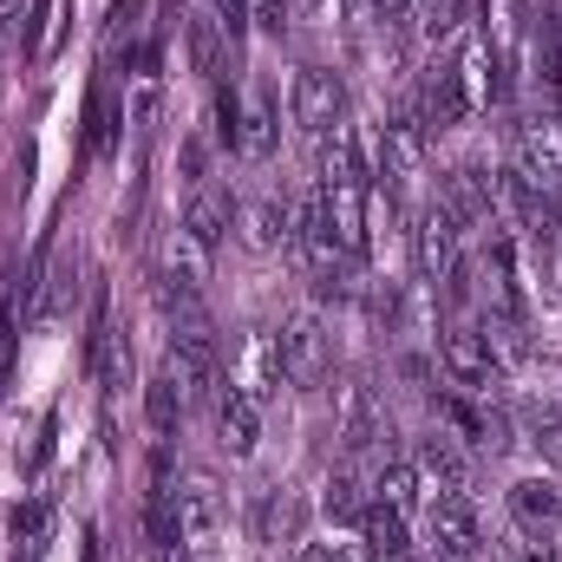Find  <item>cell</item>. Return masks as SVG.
Here are the masks:
<instances>
[{
	"mask_svg": "<svg viewBox=\"0 0 562 562\" xmlns=\"http://www.w3.org/2000/svg\"><path fill=\"white\" fill-rule=\"evenodd\" d=\"M288 562H334V543H301Z\"/></svg>",
	"mask_w": 562,
	"mask_h": 562,
	"instance_id": "836d02e7",
	"label": "cell"
},
{
	"mask_svg": "<svg viewBox=\"0 0 562 562\" xmlns=\"http://www.w3.org/2000/svg\"><path fill=\"white\" fill-rule=\"evenodd\" d=\"M510 562H557V550H550V543H524Z\"/></svg>",
	"mask_w": 562,
	"mask_h": 562,
	"instance_id": "d590c367",
	"label": "cell"
},
{
	"mask_svg": "<svg viewBox=\"0 0 562 562\" xmlns=\"http://www.w3.org/2000/svg\"><path fill=\"white\" fill-rule=\"evenodd\" d=\"M249 13H256L262 33H281L288 26V0H249Z\"/></svg>",
	"mask_w": 562,
	"mask_h": 562,
	"instance_id": "4dcf8cb0",
	"label": "cell"
},
{
	"mask_svg": "<svg viewBox=\"0 0 562 562\" xmlns=\"http://www.w3.org/2000/svg\"><path fill=\"white\" fill-rule=\"evenodd\" d=\"M458 223L438 210V203H425L419 216H413V262H419V281H451V269H458Z\"/></svg>",
	"mask_w": 562,
	"mask_h": 562,
	"instance_id": "8fae6325",
	"label": "cell"
},
{
	"mask_svg": "<svg viewBox=\"0 0 562 562\" xmlns=\"http://www.w3.org/2000/svg\"><path fill=\"white\" fill-rule=\"evenodd\" d=\"M59 7L66 0H33V20H26V33H20V53L40 66L46 53H53V40H59Z\"/></svg>",
	"mask_w": 562,
	"mask_h": 562,
	"instance_id": "484cf974",
	"label": "cell"
},
{
	"mask_svg": "<svg viewBox=\"0 0 562 562\" xmlns=\"http://www.w3.org/2000/svg\"><path fill=\"white\" fill-rule=\"evenodd\" d=\"M276 353H281V380L288 386H321L334 367V340L321 327V314H294L276 327Z\"/></svg>",
	"mask_w": 562,
	"mask_h": 562,
	"instance_id": "8992f818",
	"label": "cell"
},
{
	"mask_svg": "<svg viewBox=\"0 0 562 562\" xmlns=\"http://www.w3.org/2000/svg\"><path fill=\"white\" fill-rule=\"evenodd\" d=\"M504 562H510V557H504Z\"/></svg>",
	"mask_w": 562,
	"mask_h": 562,
	"instance_id": "60d3db41",
	"label": "cell"
},
{
	"mask_svg": "<svg viewBox=\"0 0 562 562\" xmlns=\"http://www.w3.org/2000/svg\"><path fill=\"white\" fill-rule=\"evenodd\" d=\"M425 150H431V132H425L419 105H413V99H400V105L386 112V125H380V177H393V183L419 177Z\"/></svg>",
	"mask_w": 562,
	"mask_h": 562,
	"instance_id": "52a82bcc",
	"label": "cell"
},
{
	"mask_svg": "<svg viewBox=\"0 0 562 562\" xmlns=\"http://www.w3.org/2000/svg\"><path fill=\"white\" fill-rule=\"evenodd\" d=\"M510 510L524 517V524H557L562 517V491L550 477H524L517 491H510Z\"/></svg>",
	"mask_w": 562,
	"mask_h": 562,
	"instance_id": "7402d4cb",
	"label": "cell"
},
{
	"mask_svg": "<svg viewBox=\"0 0 562 562\" xmlns=\"http://www.w3.org/2000/svg\"><path fill=\"white\" fill-rule=\"evenodd\" d=\"M425 543H431V557H445V562H477L484 517H477L471 491H431V504H425Z\"/></svg>",
	"mask_w": 562,
	"mask_h": 562,
	"instance_id": "277c9868",
	"label": "cell"
},
{
	"mask_svg": "<svg viewBox=\"0 0 562 562\" xmlns=\"http://www.w3.org/2000/svg\"><path fill=\"white\" fill-rule=\"evenodd\" d=\"M510 170L530 190H562V119H530L510 144Z\"/></svg>",
	"mask_w": 562,
	"mask_h": 562,
	"instance_id": "ba28073f",
	"label": "cell"
},
{
	"mask_svg": "<svg viewBox=\"0 0 562 562\" xmlns=\"http://www.w3.org/2000/svg\"><path fill=\"white\" fill-rule=\"evenodd\" d=\"M138 13H144V0H119V7H112V26H105V53H119V40H132Z\"/></svg>",
	"mask_w": 562,
	"mask_h": 562,
	"instance_id": "f546056e",
	"label": "cell"
},
{
	"mask_svg": "<svg viewBox=\"0 0 562 562\" xmlns=\"http://www.w3.org/2000/svg\"><path fill=\"white\" fill-rule=\"evenodd\" d=\"M413 464H419V477H425V484H438V491H464V451H458V445H451L445 431L419 438Z\"/></svg>",
	"mask_w": 562,
	"mask_h": 562,
	"instance_id": "44dd1931",
	"label": "cell"
},
{
	"mask_svg": "<svg viewBox=\"0 0 562 562\" xmlns=\"http://www.w3.org/2000/svg\"><path fill=\"white\" fill-rule=\"evenodd\" d=\"M367 491H373L367 464H360V458H347V464L327 477V491H321V510H327L334 524H360V517H367V504H373Z\"/></svg>",
	"mask_w": 562,
	"mask_h": 562,
	"instance_id": "9a60e30c",
	"label": "cell"
},
{
	"mask_svg": "<svg viewBox=\"0 0 562 562\" xmlns=\"http://www.w3.org/2000/svg\"><path fill=\"white\" fill-rule=\"evenodd\" d=\"M419 119H425V132L431 138H445V132H458L477 105H471V92H464V79H458V66H431L419 79Z\"/></svg>",
	"mask_w": 562,
	"mask_h": 562,
	"instance_id": "7c38bea8",
	"label": "cell"
},
{
	"mask_svg": "<svg viewBox=\"0 0 562 562\" xmlns=\"http://www.w3.org/2000/svg\"><path fill=\"white\" fill-rule=\"evenodd\" d=\"M438 360H445L451 386H464V393H497L504 386V353L491 347L484 321H451L438 334Z\"/></svg>",
	"mask_w": 562,
	"mask_h": 562,
	"instance_id": "3957f363",
	"label": "cell"
},
{
	"mask_svg": "<svg viewBox=\"0 0 562 562\" xmlns=\"http://www.w3.org/2000/svg\"><path fill=\"white\" fill-rule=\"evenodd\" d=\"M243 236H249V249H294V210L281 203V196H262V203H249L243 210Z\"/></svg>",
	"mask_w": 562,
	"mask_h": 562,
	"instance_id": "ac0fdd59",
	"label": "cell"
},
{
	"mask_svg": "<svg viewBox=\"0 0 562 562\" xmlns=\"http://www.w3.org/2000/svg\"><path fill=\"white\" fill-rule=\"evenodd\" d=\"M20 537L40 550V537H46V510H40V504H26V510H20Z\"/></svg>",
	"mask_w": 562,
	"mask_h": 562,
	"instance_id": "d6a6232c",
	"label": "cell"
},
{
	"mask_svg": "<svg viewBox=\"0 0 562 562\" xmlns=\"http://www.w3.org/2000/svg\"><path fill=\"white\" fill-rule=\"evenodd\" d=\"M550 13H557V20H562V0H550Z\"/></svg>",
	"mask_w": 562,
	"mask_h": 562,
	"instance_id": "f35d334b",
	"label": "cell"
},
{
	"mask_svg": "<svg viewBox=\"0 0 562 562\" xmlns=\"http://www.w3.org/2000/svg\"><path fill=\"white\" fill-rule=\"evenodd\" d=\"M229 216H236V203H229L223 190H210V183H196L190 203H183V229H190L196 243H210V249L229 236Z\"/></svg>",
	"mask_w": 562,
	"mask_h": 562,
	"instance_id": "d6986e66",
	"label": "cell"
},
{
	"mask_svg": "<svg viewBox=\"0 0 562 562\" xmlns=\"http://www.w3.org/2000/svg\"><path fill=\"white\" fill-rule=\"evenodd\" d=\"M419 491H425L419 464H413V458H400V451L373 471V504H386V510H400V517H413V510H419Z\"/></svg>",
	"mask_w": 562,
	"mask_h": 562,
	"instance_id": "e0dca14e",
	"label": "cell"
},
{
	"mask_svg": "<svg viewBox=\"0 0 562 562\" xmlns=\"http://www.w3.org/2000/svg\"><path fill=\"white\" fill-rule=\"evenodd\" d=\"M413 20H419L425 46H445V40H458V26H464V0H413Z\"/></svg>",
	"mask_w": 562,
	"mask_h": 562,
	"instance_id": "603a6c76",
	"label": "cell"
},
{
	"mask_svg": "<svg viewBox=\"0 0 562 562\" xmlns=\"http://www.w3.org/2000/svg\"><path fill=\"white\" fill-rule=\"evenodd\" d=\"M13 13H20V0H0V40L13 33Z\"/></svg>",
	"mask_w": 562,
	"mask_h": 562,
	"instance_id": "74e56055",
	"label": "cell"
},
{
	"mask_svg": "<svg viewBox=\"0 0 562 562\" xmlns=\"http://www.w3.org/2000/svg\"><path fill=\"white\" fill-rule=\"evenodd\" d=\"M183 170H190V177H203V144H196V138L183 144Z\"/></svg>",
	"mask_w": 562,
	"mask_h": 562,
	"instance_id": "8d00e7d4",
	"label": "cell"
},
{
	"mask_svg": "<svg viewBox=\"0 0 562 562\" xmlns=\"http://www.w3.org/2000/svg\"><path fill=\"white\" fill-rule=\"evenodd\" d=\"M334 438H340L347 458H373V464L393 458V451H386L393 419H386V400H380V386H373L367 373L334 380Z\"/></svg>",
	"mask_w": 562,
	"mask_h": 562,
	"instance_id": "6da1fadb",
	"label": "cell"
},
{
	"mask_svg": "<svg viewBox=\"0 0 562 562\" xmlns=\"http://www.w3.org/2000/svg\"><path fill=\"white\" fill-rule=\"evenodd\" d=\"M314 7H327V0H314Z\"/></svg>",
	"mask_w": 562,
	"mask_h": 562,
	"instance_id": "ab89813d",
	"label": "cell"
},
{
	"mask_svg": "<svg viewBox=\"0 0 562 562\" xmlns=\"http://www.w3.org/2000/svg\"><path fill=\"white\" fill-rule=\"evenodd\" d=\"M210 413H216V438H223L229 458H249V451H256V438H262V406H256L236 380H223V393L210 400Z\"/></svg>",
	"mask_w": 562,
	"mask_h": 562,
	"instance_id": "5bb4252c",
	"label": "cell"
},
{
	"mask_svg": "<svg viewBox=\"0 0 562 562\" xmlns=\"http://www.w3.org/2000/svg\"><path fill=\"white\" fill-rule=\"evenodd\" d=\"M288 112H294V125H301L307 138L340 132V125H347V86H340V72H327V66H301L294 86H288Z\"/></svg>",
	"mask_w": 562,
	"mask_h": 562,
	"instance_id": "5b68a950",
	"label": "cell"
},
{
	"mask_svg": "<svg viewBox=\"0 0 562 562\" xmlns=\"http://www.w3.org/2000/svg\"><path fill=\"white\" fill-rule=\"evenodd\" d=\"M321 210H327L334 243H340L353 262H367V183H360V177H327V183H321Z\"/></svg>",
	"mask_w": 562,
	"mask_h": 562,
	"instance_id": "30bf717a",
	"label": "cell"
},
{
	"mask_svg": "<svg viewBox=\"0 0 562 562\" xmlns=\"http://www.w3.org/2000/svg\"><path fill=\"white\" fill-rule=\"evenodd\" d=\"M144 419H150L157 438H170V431H177V419H183V393H177V380H170V373H157V380L144 386Z\"/></svg>",
	"mask_w": 562,
	"mask_h": 562,
	"instance_id": "cb8c5ba5",
	"label": "cell"
},
{
	"mask_svg": "<svg viewBox=\"0 0 562 562\" xmlns=\"http://www.w3.org/2000/svg\"><path fill=\"white\" fill-rule=\"evenodd\" d=\"M276 144H281L276 105H269V92H256V99L243 105V119H236V150L262 164V157H276Z\"/></svg>",
	"mask_w": 562,
	"mask_h": 562,
	"instance_id": "ffe728a7",
	"label": "cell"
},
{
	"mask_svg": "<svg viewBox=\"0 0 562 562\" xmlns=\"http://www.w3.org/2000/svg\"><path fill=\"white\" fill-rule=\"evenodd\" d=\"M112 144H119V105H112V92L99 86L92 105H86V157H105Z\"/></svg>",
	"mask_w": 562,
	"mask_h": 562,
	"instance_id": "d4e9b609",
	"label": "cell"
},
{
	"mask_svg": "<svg viewBox=\"0 0 562 562\" xmlns=\"http://www.w3.org/2000/svg\"><path fill=\"white\" fill-rule=\"evenodd\" d=\"M190 53L203 79H223V26L216 20H190Z\"/></svg>",
	"mask_w": 562,
	"mask_h": 562,
	"instance_id": "83f0119b",
	"label": "cell"
},
{
	"mask_svg": "<svg viewBox=\"0 0 562 562\" xmlns=\"http://www.w3.org/2000/svg\"><path fill=\"white\" fill-rule=\"evenodd\" d=\"M236 386H243V393H249L256 406H269L281 386H288V380H281L276 334H249V347H243V380H236Z\"/></svg>",
	"mask_w": 562,
	"mask_h": 562,
	"instance_id": "2e32d148",
	"label": "cell"
},
{
	"mask_svg": "<svg viewBox=\"0 0 562 562\" xmlns=\"http://www.w3.org/2000/svg\"><path fill=\"white\" fill-rule=\"evenodd\" d=\"M164 373L177 380L183 406H210V400L223 393V360H216V334H210V321H183V327L170 334V360H164Z\"/></svg>",
	"mask_w": 562,
	"mask_h": 562,
	"instance_id": "7a4b0ae2",
	"label": "cell"
},
{
	"mask_svg": "<svg viewBox=\"0 0 562 562\" xmlns=\"http://www.w3.org/2000/svg\"><path fill=\"white\" fill-rule=\"evenodd\" d=\"M360 301H367V314H373L386 334L406 321V288H400L393 276H386V281H360Z\"/></svg>",
	"mask_w": 562,
	"mask_h": 562,
	"instance_id": "4316f807",
	"label": "cell"
},
{
	"mask_svg": "<svg viewBox=\"0 0 562 562\" xmlns=\"http://www.w3.org/2000/svg\"><path fill=\"white\" fill-rule=\"evenodd\" d=\"M438 210H445L458 229L491 223V216H497V203H491V170H484V164H451V170H438Z\"/></svg>",
	"mask_w": 562,
	"mask_h": 562,
	"instance_id": "9c48e42d",
	"label": "cell"
},
{
	"mask_svg": "<svg viewBox=\"0 0 562 562\" xmlns=\"http://www.w3.org/2000/svg\"><path fill=\"white\" fill-rule=\"evenodd\" d=\"M170 504H177V530H183V543H190V550L216 543V530H223V491H216L210 477L177 484V491H170Z\"/></svg>",
	"mask_w": 562,
	"mask_h": 562,
	"instance_id": "4fadbf2b",
	"label": "cell"
},
{
	"mask_svg": "<svg viewBox=\"0 0 562 562\" xmlns=\"http://www.w3.org/2000/svg\"><path fill=\"white\" fill-rule=\"evenodd\" d=\"M367 13L386 20V26H400V20H413V0H367Z\"/></svg>",
	"mask_w": 562,
	"mask_h": 562,
	"instance_id": "1f68e13d",
	"label": "cell"
},
{
	"mask_svg": "<svg viewBox=\"0 0 562 562\" xmlns=\"http://www.w3.org/2000/svg\"><path fill=\"white\" fill-rule=\"evenodd\" d=\"M334 562H373L367 543H334Z\"/></svg>",
	"mask_w": 562,
	"mask_h": 562,
	"instance_id": "e575fe53",
	"label": "cell"
},
{
	"mask_svg": "<svg viewBox=\"0 0 562 562\" xmlns=\"http://www.w3.org/2000/svg\"><path fill=\"white\" fill-rule=\"evenodd\" d=\"M530 445H537L550 464H562V413H537V419H530Z\"/></svg>",
	"mask_w": 562,
	"mask_h": 562,
	"instance_id": "f1b7e54d",
	"label": "cell"
}]
</instances>
